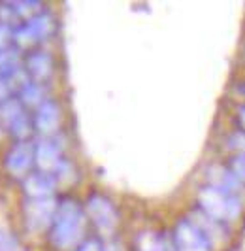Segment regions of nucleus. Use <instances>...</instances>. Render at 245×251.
I'll return each instance as SVG.
<instances>
[{
	"instance_id": "5",
	"label": "nucleus",
	"mask_w": 245,
	"mask_h": 251,
	"mask_svg": "<svg viewBox=\"0 0 245 251\" xmlns=\"http://www.w3.org/2000/svg\"><path fill=\"white\" fill-rule=\"evenodd\" d=\"M51 191V179L46 172H30L23 177V193L26 199H44Z\"/></svg>"
},
{
	"instance_id": "11",
	"label": "nucleus",
	"mask_w": 245,
	"mask_h": 251,
	"mask_svg": "<svg viewBox=\"0 0 245 251\" xmlns=\"http://www.w3.org/2000/svg\"><path fill=\"white\" fill-rule=\"evenodd\" d=\"M13 46V26L8 23H0V51L12 50Z\"/></svg>"
},
{
	"instance_id": "3",
	"label": "nucleus",
	"mask_w": 245,
	"mask_h": 251,
	"mask_svg": "<svg viewBox=\"0 0 245 251\" xmlns=\"http://www.w3.org/2000/svg\"><path fill=\"white\" fill-rule=\"evenodd\" d=\"M51 215V204L46 199H26L23 206V221L28 230H40Z\"/></svg>"
},
{
	"instance_id": "9",
	"label": "nucleus",
	"mask_w": 245,
	"mask_h": 251,
	"mask_svg": "<svg viewBox=\"0 0 245 251\" xmlns=\"http://www.w3.org/2000/svg\"><path fill=\"white\" fill-rule=\"evenodd\" d=\"M17 70H19V53H17V48L0 51V75L13 77Z\"/></svg>"
},
{
	"instance_id": "8",
	"label": "nucleus",
	"mask_w": 245,
	"mask_h": 251,
	"mask_svg": "<svg viewBox=\"0 0 245 251\" xmlns=\"http://www.w3.org/2000/svg\"><path fill=\"white\" fill-rule=\"evenodd\" d=\"M23 112H24V106L21 104V100H19L17 97L2 102V104H0V125L8 128Z\"/></svg>"
},
{
	"instance_id": "13",
	"label": "nucleus",
	"mask_w": 245,
	"mask_h": 251,
	"mask_svg": "<svg viewBox=\"0 0 245 251\" xmlns=\"http://www.w3.org/2000/svg\"><path fill=\"white\" fill-rule=\"evenodd\" d=\"M15 248H17V242L12 234L0 230V251H15Z\"/></svg>"
},
{
	"instance_id": "4",
	"label": "nucleus",
	"mask_w": 245,
	"mask_h": 251,
	"mask_svg": "<svg viewBox=\"0 0 245 251\" xmlns=\"http://www.w3.org/2000/svg\"><path fill=\"white\" fill-rule=\"evenodd\" d=\"M23 66L26 74L34 79V83H42L51 75V59L42 51H26L23 57Z\"/></svg>"
},
{
	"instance_id": "1",
	"label": "nucleus",
	"mask_w": 245,
	"mask_h": 251,
	"mask_svg": "<svg viewBox=\"0 0 245 251\" xmlns=\"http://www.w3.org/2000/svg\"><path fill=\"white\" fill-rule=\"evenodd\" d=\"M49 32H51V17L48 13L32 15L24 19L21 25L13 26V44L15 48H28L30 44L46 40Z\"/></svg>"
},
{
	"instance_id": "10",
	"label": "nucleus",
	"mask_w": 245,
	"mask_h": 251,
	"mask_svg": "<svg viewBox=\"0 0 245 251\" xmlns=\"http://www.w3.org/2000/svg\"><path fill=\"white\" fill-rule=\"evenodd\" d=\"M42 97V87L38 83H24L21 91H19V100L23 106H28V104H36Z\"/></svg>"
},
{
	"instance_id": "6",
	"label": "nucleus",
	"mask_w": 245,
	"mask_h": 251,
	"mask_svg": "<svg viewBox=\"0 0 245 251\" xmlns=\"http://www.w3.org/2000/svg\"><path fill=\"white\" fill-rule=\"evenodd\" d=\"M59 123V106L55 102H44L34 115V126L40 132H49Z\"/></svg>"
},
{
	"instance_id": "7",
	"label": "nucleus",
	"mask_w": 245,
	"mask_h": 251,
	"mask_svg": "<svg viewBox=\"0 0 245 251\" xmlns=\"http://www.w3.org/2000/svg\"><path fill=\"white\" fill-rule=\"evenodd\" d=\"M8 130H10V136L15 142H28V138L32 136V130H34V123L30 121L28 113L23 112L12 125L8 126Z\"/></svg>"
},
{
	"instance_id": "12",
	"label": "nucleus",
	"mask_w": 245,
	"mask_h": 251,
	"mask_svg": "<svg viewBox=\"0 0 245 251\" xmlns=\"http://www.w3.org/2000/svg\"><path fill=\"white\" fill-rule=\"evenodd\" d=\"M13 99V77L0 75V104Z\"/></svg>"
},
{
	"instance_id": "2",
	"label": "nucleus",
	"mask_w": 245,
	"mask_h": 251,
	"mask_svg": "<svg viewBox=\"0 0 245 251\" xmlns=\"http://www.w3.org/2000/svg\"><path fill=\"white\" fill-rule=\"evenodd\" d=\"M34 164V148L28 142H15L4 155V168L13 177H26Z\"/></svg>"
}]
</instances>
